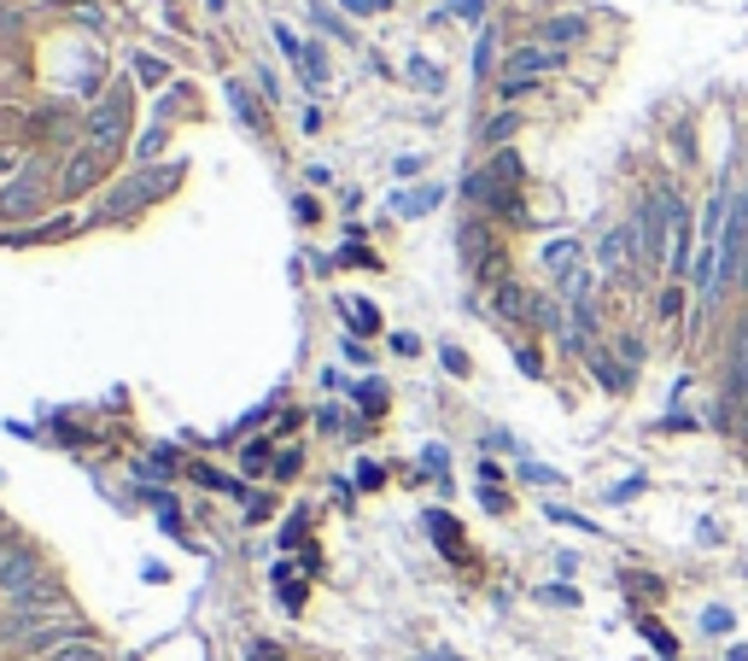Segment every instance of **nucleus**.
Returning a JSON list of instances; mask_svg holds the SVG:
<instances>
[{"label": "nucleus", "instance_id": "f257e3e1", "mask_svg": "<svg viewBox=\"0 0 748 661\" xmlns=\"http://www.w3.org/2000/svg\"><path fill=\"white\" fill-rule=\"evenodd\" d=\"M632 229H637V258L655 264L667 258V235H673V188H650L643 205L632 211Z\"/></svg>", "mask_w": 748, "mask_h": 661}, {"label": "nucleus", "instance_id": "f03ea898", "mask_svg": "<svg viewBox=\"0 0 748 661\" xmlns=\"http://www.w3.org/2000/svg\"><path fill=\"white\" fill-rule=\"evenodd\" d=\"M135 100H129V89H112L106 100H94V112H89V141L100 153H112L117 158V147H123V135H129V112Z\"/></svg>", "mask_w": 748, "mask_h": 661}, {"label": "nucleus", "instance_id": "7ed1b4c3", "mask_svg": "<svg viewBox=\"0 0 748 661\" xmlns=\"http://www.w3.org/2000/svg\"><path fill=\"white\" fill-rule=\"evenodd\" d=\"M53 205L48 182H41V171H24L18 182H7L0 188V223H24V217H41Z\"/></svg>", "mask_w": 748, "mask_h": 661}, {"label": "nucleus", "instance_id": "20e7f679", "mask_svg": "<svg viewBox=\"0 0 748 661\" xmlns=\"http://www.w3.org/2000/svg\"><path fill=\"white\" fill-rule=\"evenodd\" d=\"M106 164H112V153H100L94 141L71 147V153H65V176H59V194H65V199H82L100 176H106Z\"/></svg>", "mask_w": 748, "mask_h": 661}, {"label": "nucleus", "instance_id": "39448f33", "mask_svg": "<svg viewBox=\"0 0 748 661\" xmlns=\"http://www.w3.org/2000/svg\"><path fill=\"white\" fill-rule=\"evenodd\" d=\"M48 580V556H41L35 545H18L7 562H0V603H12L18 591H30Z\"/></svg>", "mask_w": 748, "mask_h": 661}, {"label": "nucleus", "instance_id": "423d86ee", "mask_svg": "<svg viewBox=\"0 0 748 661\" xmlns=\"http://www.w3.org/2000/svg\"><path fill=\"white\" fill-rule=\"evenodd\" d=\"M568 65V53L550 48V41H527V48H515L503 59V82H538V76H550Z\"/></svg>", "mask_w": 748, "mask_h": 661}, {"label": "nucleus", "instance_id": "0eeeda50", "mask_svg": "<svg viewBox=\"0 0 748 661\" xmlns=\"http://www.w3.org/2000/svg\"><path fill=\"white\" fill-rule=\"evenodd\" d=\"M690 205H684L678 194H673V235H667V270L673 276H684V270H690Z\"/></svg>", "mask_w": 748, "mask_h": 661}, {"label": "nucleus", "instance_id": "6e6552de", "mask_svg": "<svg viewBox=\"0 0 748 661\" xmlns=\"http://www.w3.org/2000/svg\"><path fill=\"white\" fill-rule=\"evenodd\" d=\"M725 410L742 416L748 410V328L737 334V351H731V381H725Z\"/></svg>", "mask_w": 748, "mask_h": 661}, {"label": "nucleus", "instance_id": "1a4fd4ad", "mask_svg": "<svg viewBox=\"0 0 748 661\" xmlns=\"http://www.w3.org/2000/svg\"><path fill=\"white\" fill-rule=\"evenodd\" d=\"M626 258H637V229L626 223V229H609L596 246V264L602 270H626Z\"/></svg>", "mask_w": 748, "mask_h": 661}, {"label": "nucleus", "instance_id": "9d476101", "mask_svg": "<svg viewBox=\"0 0 748 661\" xmlns=\"http://www.w3.org/2000/svg\"><path fill=\"white\" fill-rule=\"evenodd\" d=\"M579 35H585V18H579V12H561V18H550V24H544V41H550V48H561V53H568V41H579Z\"/></svg>", "mask_w": 748, "mask_h": 661}, {"label": "nucleus", "instance_id": "9b49d317", "mask_svg": "<svg viewBox=\"0 0 748 661\" xmlns=\"http://www.w3.org/2000/svg\"><path fill=\"white\" fill-rule=\"evenodd\" d=\"M497 311H503V317H515V322H521V317H538V304L527 299V287H515V281H503V287H497Z\"/></svg>", "mask_w": 748, "mask_h": 661}, {"label": "nucleus", "instance_id": "f8f14e48", "mask_svg": "<svg viewBox=\"0 0 748 661\" xmlns=\"http://www.w3.org/2000/svg\"><path fill=\"white\" fill-rule=\"evenodd\" d=\"M544 264H550L561 281H568V276L579 270V246H573V240H550V246H544Z\"/></svg>", "mask_w": 748, "mask_h": 661}, {"label": "nucleus", "instance_id": "ddd939ff", "mask_svg": "<svg viewBox=\"0 0 748 661\" xmlns=\"http://www.w3.org/2000/svg\"><path fill=\"white\" fill-rule=\"evenodd\" d=\"M48 661H106V644H100V638H71V644L53 650Z\"/></svg>", "mask_w": 748, "mask_h": 661}, {"label": "nucleus", "instance_id": "4468645a", "mask_svg": "<svg viewBox=\"0 0 748 661\" xmlns=\"http://www.w3.org/2000/svg\"><path fill=\"white\" fill-rule=\"evenodd\" d=\"M228 100H235V112H240V123L246 130H263V112H258V100L240 89V82H228Z\"/></svg>", "mask_w": 748, "mask_h": 661}, {"label": "nucleus", "instance_id": "2eb2a0df", "mask_svg": "<svg viewBox=\"0 0 748 661\" xmlns=\"http://www.w3.org/2000/svg\"><path fill=\"white\" fill-rule=\"evenodd\" d=\"M299 65H304V82H310V89H322V82H328V59H322V48H304Z\"/></svg>", "mask_w": 748, "mask_h": 661}, {"label": "nucleus", "instance_id": "dca6fc26", "mask_svg": "<svg viewBox=\"0 0 748 661\" xmlns=\"http://www.w3.org/2000/svg\"><path fill=\"white\" fill-rule=\"evenodd\" d=\"M433 205H439V188H422V194H404L398 211H404V217H422V211H433Z\"/></svg>", "mask_w": 748, "mask_h": 661}, {"label": "nucleus", "instance_id": "f3484780", "mask_svg": "<svg viewBox=\"0 0 748 661\" xmlns=\"http://www.w3.org/2000/svg\"><path fill=\"white\" fill-rule=\"evenodd\" d=\"M591 363H596V381L609 392H626V369H620V363H609V358H591Z\"/></svg>", "mask_w": 748, "mask_h": 661}, {"label": "nucleus", "instance_id": "a211bd4d", "mask_svg": "<svg viewBox=\"0 0 748 661\" xmlns=\"http://www.w3.org/2000/svg\"><path fill=\"white\" fill-rule=\"evenodd\" d=\"M409 76H415V82H422V89H433V94H439V89H445V76H439V71H433V59H409Z\"/></svg>", "mask_w": 748, "mask_h": 661}, {"label": "nucleus", "instance_id": "6ab92c4d", "mask_svg": "<svg viewBox=\"0 0 748 661\" xmlns=\"http://www.w3.org/2000/svg\"><path fill=\"white\" fill-rule=\"evenodd\" d=\"M135 76H141V82H164V59H153V53H135Z\"/></svg>", "mask_w": 748, "mask_h": 661}, {"label": "nucleus", "instance_id": "aec40b11", "mask_svg": "<svg viewBox=\"0 0 748 661\" xmlns=\"http://www.w3.org/2000/svg\"><path fill=\"white\" fill-rule=\"evenodd\" d=\"M246 468H252V474H269V445L258 440V445H246V457H240Z\"/></svg>", "mask_w": 748, "mask_h": 661}, {"label": "nucleus", "instance_id": "412c9836", "mask_svg": "<svg viewBox=\"0 0 748 661\" xmlns=\"http://www.w3.org/2000/svg\"><path fill=\"white\" fill-rule=\"evenodd\" d=\"M515 130H521V117H515V112H503V117H497L491 130H486V141H509Z\"/></svg>", "mask_w": 748, "mask_h": 661}, {"label": "nucleus", "instance_id": "4be33fe9", "mask_svg": "<svg viewBox=\"0 0 748 661\" xmlns=\"http://www.w3.org/2000/svg\"><path fill=\"white\" fill-rule=\"evenodd\" d=\"M491 53H497V30H486V35H480V53H474V59H480V76L491 71Z\"/></svg>", "mask_w": 748, "mask_h": 661}, {"label": "nucleus", "instance_id": "5701e85b", "mask_svg": "<svg viewBox=\"0 0 748 661\" xmlns=\"http://www.w3.org/2000/svg\"><path fill=\"white\" fill-rule=\"evenodd\" d=\"M456 18H468V24H480V12H486V0H450Z\"/></svg>", "mask_w": 748, "mask_h": 661}, {"label": "nucleus", "instance_id": "b1692460", "mask_svg": "<svg viewBox=\"0 0 748 661\" xmlns=\"http://www.w3.org/2000/svg\"><path fill=\"white\" fill-rule=\"evenodd\" d=\"M276 41H281V48H287V53H293V59H304V41H299L293 30H287V24H276Z\"/></svg>", "mask_w": 748, "mask_h": 661}, {"label": "nucleus", "instance_id": "393cba45", "mask_svg": "<svg viewBox=\"0 0 748 661\" xmlns=\"http://www.w3.org/2000/svg\"><path fill=\"white\" fill-rule=\"evenodd\" d=\"M702 627H708V632H725V627H731V609H708V614H702Z\"/></svg>", "mask_w": 748, "mask_h": 661}, {"label": "nucleus", "instance_id": "a878e982", "mask_svg": "<svg viewBox=\"0 0 748 661\" xmlns=\"http://www.w3.org/2000/svg\"><path fill=\"white\" fill-rule=\"evenodd\" d=\"M18 545H24V539H18V533H12V527H7V521H0V562H7V556H12V550H18Z\"/></svg>", "mask_w": 748, "mask_h": 661}, {"label": "nucleus", "instance_id": "bb28decb", "mask_svg": "<svg viewBox=\"0 0 748 661\" xmlns=\"http://www.w3.org/2000/svg\"><path fill=\"white\" fill-rule=\"evenodd\" d=\"M620 358H626V363L637 369V363H643V340H632V334H626V340H620Z\"/></svg>", "mask_w": 748, "mask_h": 661}, {"label": "nucleus", "instance_id": "cd10ccee", "mask_svg": "<svg viewBox=\"0 0 748 661\" xmlns=\"http://www.w3.org/2000/svg\"><path fill=\"white\" fill-rule=\"evenodd\" d=\"M71 12H76V24H100V18H106V12H100V7H89V0H76V7H71Z\"/></svg>", "mask_w": 748, "mask_h": 661}, {"label": "nucleus", "instance_id": "c85d7f7f", "mask_svg": "<svg viewBox=\"0 0 748 661\" xmlns=\"http://www.w3.org/2000/svg\"><path fill=\"white\" fill-rule=\"evenodd\" d=\"M445 369H450V375H468V358L456 345H445Z\"/></svg>", "mask_w": 748, "mask_h": 661}, {"label": "nucleus", "instance_id": "c756f323", "mask_svg": "<svg viewBox=\"0 0 748 661\" xmlns=\"http://www.w3.org/2000/svg\"><path fill=\"white\" fill-rule=\"evenodd\" d=\"M18 176V147H0V182Z\"/></svg>", "mask_w": 748, "mask_h": 661}, {"label": "nucleus", "instance_id": "7c9ffc66", "mask_svg": "<svg viewBox=\"0 0 748 661\" xmlns=\"http://www.w3.org/2000/svg\"><path fill=\"white\" fill-rule=\"evenodd\" d=\"M515 358H521V369H527V375H544V363H538V351H527V345H521V351H515Z\"/></svg>", "mask_w": 748, "mask_h": 661}, {"label": "nucleus", "instance_id": "2f4dec72", "mask_svg": "<svg viewBox=\"0 0 748 661\" xmlns=\"http://www.w3.org/2000/svg\"><path fill=\"white\" fill-rule=\"evenodd\" d=\"M345 7H351V12H374L381 0H345Z\"/></svg>", "mask_w": 748, "mask_h": 661}, {"label": "nucleus", "instance_id": "473e14b6", "mask_svg": "<svg viewBox=\"0 0 748 661\" xmlns=\"http://www.w3.org/2000/svg\"><path fill=\"white\" fill-rule=\"evenodd\" d=\"M252 661H281V655H276V650H269V644H258V650H252Z\"/></svg>", "mask_w": 748, "mask_h": 661}, {"label": "nucleus", "instance_id": "72a5a7b5", "mask_svg": "<svg viewBox=\"0 0 748 661\" xmlns=\"http://www.w3.org/2000/svg\"><path fill=\"white\" fill-rule=\"evenodd\" d=\"M205 7H211V12H222V0H205Z\"/></svg>", "mask_w": 748, "mask_h": 661}]
</instances>
